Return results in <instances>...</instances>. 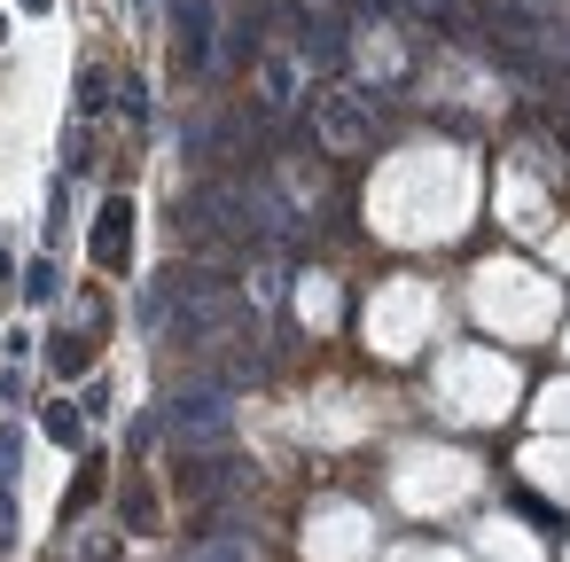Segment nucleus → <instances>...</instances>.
I'll use <instances>...</instances> for the list:
<instances>
[{
  "label": "nucleus",
  "instance_id": "11",
  "mask_svg": "<svg viewBox=\"0 0 570 562\" xmlns=\"http://www.w3.org/2000/svg\"><path fill=\"white\" fill-rule=\"evenodd\" d=\"M24 9H32V17H48V9H56V0H24Z\"/></svg>",
  "mask_w": 570,
  "mask_h": 562
},
{
  "label": "nucleus",
  "instance_id": "1",
  "mask_svg": "<svg viewBox=\"0 0 570 562\" xmlns=\"http://www.w3.org/2000/svg\"><path fill=\"white\" fill-rule=\"evenodd\" d=\"M165 422H173L180 445H227V437H235V406H227V391H180Z\"/></svg>",
  "mask_w": 570,
  "mask_h": 562
},
{
  "label": "nucleus",
  "instance_id": "2",
  "mask_svg": "<svg viewBox=\"0 0 570 562\" xmlns=\"http://www.w3.org/2000/svg\"><path fill=\"white\" fill-rule=\"evenodd\" d=\"M173 56H180V71L212 63V0H173Z\"/></svg>",
  "mask_w": 570,
  "mask_h": 562
},
{
  "label": "nucleus",
  "instance_id": "10",
  "mask_svg": "<svg viewBox=\"0 0 570 562\" xmlns=\"http://www.w3.org/2000/svg\"><path fill=\"white\" fill-rule=\"evenodd\" d=\"M24 297L48 305V297H56V266H32V274H24Z\"/></svg>",
  "mask_w": 570,
  "mask_h": 562
},
{
  "label": "nucleus",
  "instance_id": "3",
  "mask_svg": "<svg viewBox=\"0 0 570 562\" xmlns=\"http://www.w3.org/2000/svg\"><path fill=\"white\" fill-rule=\"evenodd\" d=\"M126 243H134V204H126V196H110V204L95 211V266H102V274H118V266H126Z\"/></svg>",
  "mask_w": 570,
  "mask_h": 562
},
{
  "label": "nucleus",
  "instance_id": "5",
  "mask_svg": "<svg viewBox=\"0 0 570 562\" xmlns=\"http://www.w3.org/2000/svg\"><path fill=\"white\" fill-rule=\"evenodd\" d=\"M297 63H344V24L336 17H321V24H305V40H297Z\"/></svg>",
  "mask_w": 570,
  "mask_h": 562
},
{
  "label": "nucleus",
  "instance_id": "7",
  "mask_svg": "<svg viewBox=\"0 0 570 562\" xmlns=\"http://www.w3.org/2000/svg\"><path fill=\"white\" fill-rule=\"evenodd\" d=\"M40 422H48V437H56V445H79V406H71V398H56Z\"/></svg>",
  "mask_w": 570,
  "mask_h": 562
},
{
  "label": "nucleus",
  "instance_id": "6",
  "mask_svg": "<svg viewBox=\"0 0 570 562\" xmlns=\"http://www.w3.org/2000/svg\"><path fill=\"white\" fill-rule=\"evenodd\" d=\"M321 118H328V141H336V149H352V141L367 134V110H360V102H344V95H328V110H321Z\"/></svg>",
  "mask_w": 570,
  "mask_h": 562
},
{
  "label": "nucleus",
  "instance_id": "12",
  "mask_svg": "<svg viewBox=\"0 0 570 562\" xmlns=\"http://www.w3.org/2000/svg\"><path fill=\"white\" fill-rule=\"evenodd\" d=\"M375 9H391V0H375Z\"/></svg>",
  "mask_w": 570,
  "mask_h": 562
},
{
  "label": "nucleus",
  "instance_id": "8",
  "mask_svg": "<svg viewBox=\"0 0 570 562\" xmlns=\"http://www.w3.org/2000/svg\"><path fill=\"white\" fill-rule=\"evenodd\" d=\"M180 484H188V492H219V484H227V461H188Z\"/></svg>",
  "mask_w": 570,
  "mask_h": 562
},
{
  "label": "nucleus",
  "instance_id": "9",
  "mask_svg": "<svg viewBox=\"0 0 570 562\" xmlns=\"http://www.w3.org/2000/svg\"><path fill=\"white\" fill-rule=\"evenodd\" d=\"M188 562H250V539H204Z\"/></svg>",
  "mask_w": 570,
  "mask_h": 562
},
{
  "label": "nucleus",
  "instance_id": "4",
  "mask_svg": "<svg viewBox=\"0 0 570 562\" xmlns=\"http://www.w3.org/2000/svg\"><path fill=\"white\" fill-rule=\"evenodd\" d=\"M297 102V56H266V71H258V118H282Z\"/></svg>",
  "mask_w": 570,
  "mask_h": 562
}]
</instances>
